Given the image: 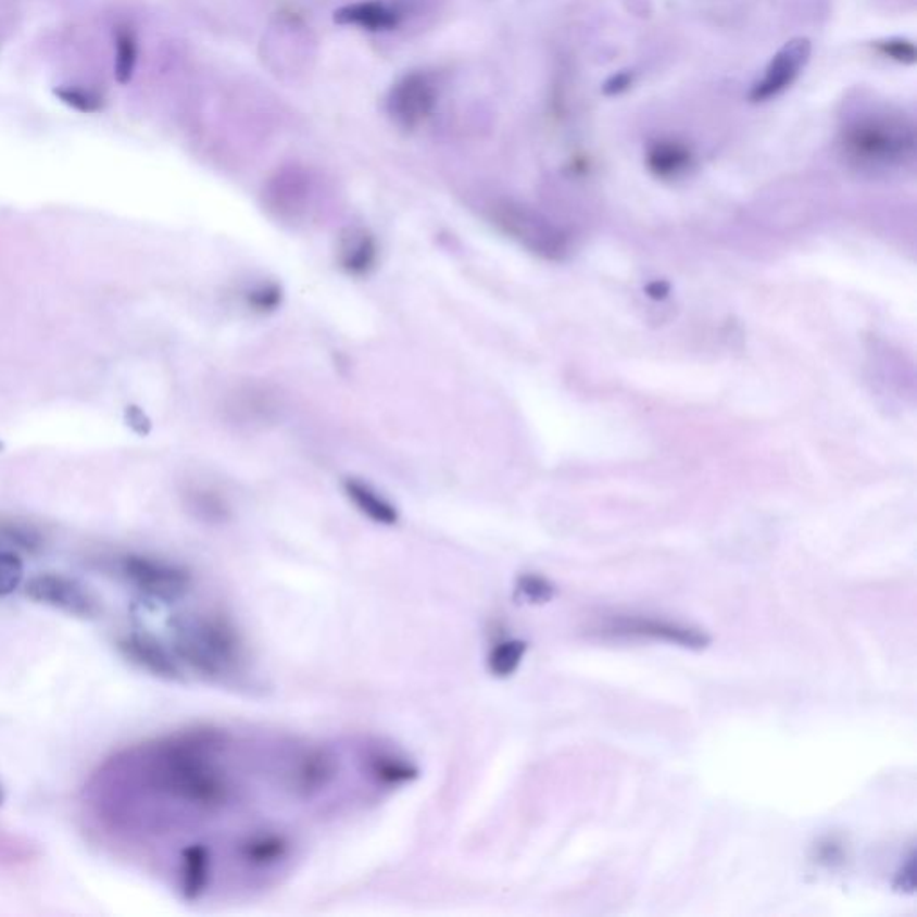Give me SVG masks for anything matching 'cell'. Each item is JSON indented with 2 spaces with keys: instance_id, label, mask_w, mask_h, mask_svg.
Returning <instances> with one entry per match:
<instances>
[{
  "instance_id": "1",
  "label": "cell",
  "mask_w": 917,
  "mask_h": 917,
  "mask_svg": "<svg viewBox=\"0 0 917 917\" xmlns=\"http://www.w3.org/2000/svg\"><path fill=\"white\" fill-rule=\"evenodd\" d=\"M174 656L206 679L239 673L242 642L234 624L221 613H184L168 623Z\"/></svg>"
},
{
  "instance_id": "2",
  "label": "cell",
  "mask_w": 917,
  "mask_h": 917,
  "mask_svg": "<svg viewBox=\"0 0 917 917\" xmlns=\"http://www.w3.org/2000/svg\"><path fill=\"white\" fill-rule=\"evenodd\" d=\"M841 146L847 159L861 167H897L914 156L916 129L903 113L875 110L850 121L842 129Z\"/></svg>"
},
{
  "instance_id": "3",
  "label": "cell",
  "mask_w": 917,
  "mask_h": 917,
  "mask_svg": "<svg viewBox=\"0 0 917 917\" xmlns=\"http://www.w3.org/2000/svg\"><path fill=\"white\" fill-rule=\"evenodd\" d=\"M121 571L135 590L160 604L181 601L192 588V576L187 568L159 557L129 554L121 561Z\"/></svg>"
},
{
  "instance_id": "4",
  "label": "cell",
  "mask_w": 917,
  "mask_h": 917,
  "mask_svg": "<svg viewBox=\"0 0 917 917\" xmlns=\"http://www.w3.org/2000/svg\"><path fill=\"white\" fill-rule=\"evenodd\" d=\"M26 595L36 604L54 607L71 617L96 618L99 602L81 582L60 574H41L26 582Z\"/></svg>"
},
{
  "instance_id": "5",
  "label": "cell",
  "mask_w": 917,
  "mask_h": 917,
  "mask_svg": "<svg viewBox=\"0 0 917 917\" xmlns=\"http://www.w3.org/2000/svg\"><path fill=\"white\" fill-rule=\"evenodd\" d=\"M438 88L427 72H413L391 88L388 112L403 128H414L432 113Z\"/></svg>"
},
{
  "instance_id": "6",
  "label": "cell",
  "mask_w": 917,
  "mask_h": 917,
  "mask_svg": "<svg viewBox=\"0 0 917 917\" xmlns=\"http://www.w3.org/2000/svg\"><path fill=\"white\" fill-rule=\"evenodd\" d=\"M811 41L806 38L787 41L786 46L781 47L770 60L764 71V76L754 83L751 99L754 102L769 101L781 92H786L811 60Z\"/></svg>"
},
{
  "instance_id": "7",
  "label": "cell",
  "mask_w": 917,
  "mask_h": 917,
  "mask_svg": "<svg viewBox=\"0 0 917 917\" xmlns=\"http://www.w3.org/2000/svg\"><path fill=\"white\" fill-rule=\"evenodd\" d=\"M117 648L123 656L165 681H184V668L173 649H168L162 640L149 632L131 631L118 638Z\"/></svg>"
},
{
  "instance_id": "8",
  "label": "cell",
  "mask_w": 917,
  "mask_h": 917,
  "mask_svg": "<svg viewBox=\"0 0 917 917\" xmlns=\"http://www.w3.org/2000/svg\"><path fill=\"white\" fill-rule=\"evenodd\" d=\"M607 632L617 637L654 638V640L678 643L690 649H703L709 643V638L699 629L679 626V624L660 623L651 618H620L607 627Z\"/></svg>"
},
{
  "instance_id": "9",
  "label": "cell",
  "mask_w": 917,
  "mask_h": 917,
  "mask_svg": "<svg viewBox=\"0 0 917 917\" xmlns=\"http://www.w3.org/2000/svg\"><path fill=\"white\" fill-rule=\"evenodd\" d=\"M378 261L377 239L364 228L342 231L337 242V262L348 275L364 276Z\"/></svg>"
},
{
  "instance_id": "10",
  "label": "cell",
  "mask_w": 917,
  "mask_h": 917,
  "mask_svg": "<svg viewBox=\"0 0 917 917\" xmlns=\"http://www.w3.org/2000/svg\"><path fill=\"white\" fill-rule=\"evenodd\" d=\"M212 852L206 844L196 842L185 846L179 853L178 878L179 889L184 892L185 900L196 902L203 896L209 889L212 878Z\"/></svg>"
},
{
  "instance_id": "11",
  "label": "cell",
  "mask_w": 917,
  "mask_h": 917,
  "mask_svg": "<svg viewBox=\"0 0 917 917\" xmlns=\"http://www.w3.org/2000/svg\"><path fill=\"white\" fill-rule=\"evenodd\" d=\"M342 490L362 515L380 525H394L400 518L398 510L384 494L359 479H347L342 482Z\"/></svg>"
},
{
  "instance_id": "12",
  "label": "cell",
  "mask_w": 917,
  "mask_h": 917,
  "mask_svg": "<svg viewBox=\"0 0 917 917\" xmlns=\"http://www.w3.org/2000/svg\"><path fill=\"white\" fill-rule=\"evenodd\" d=\"M336 22L353 24L369 32H382L397 26L398 13L380 2H359L337 11Z\"/></svg>"
},
{
  "instance_id": "13",
  "label": "cell",
  "mask_w": 917,
  "mask_h": 917,
  "mask_svg": "<svg viewBox=\"0 0 917 917\" xmlns=\"http://www.w3.org/2000/svg\"><path fill=\"white\" fill-rule=\"evenodd\" d=\"M649 167L653 168L657 176L670 178L676 174L683 173L690 164V151L683 143L676 140H660L649 151Z\"/></svg>"
},
{
  "instance_id": "14",
  "label": "cell",
  "mask_w": 917,
  "mask_h": 917,
  "mask_svg": "<svg viewBox=\"0 0 917 917\" xmlns=\"http://www.w3.org/2000/svg\"><path fill=\"white\" fill-rule=\"evenodd\" d=\"M527 653V643L522 640H504L491 649L488 667L494 678H510L518 670Z\"/></svg>"
},
{
  "instance_id": "15",
  "label": "cell",
  "mask_w": 917,
  "mask_h": 917,
  "mask_svg": "<svg viewBox=\"0 0 917 917\" xmlns=\"http://www.w3.org/2000/svg\"><path fill=\"white\" fill-rule=\"evenodd\" d=\"M137 38L129 29H118L115 35V77L121 85L131 81L133 72L137 66Z\"/></svg>"
},
{
  "instance_id": "16",
  "label": "cell",
  "mask_w": 917,
  "mask_h": 917,
  "mask_svg": "<svg viewBox=\"0 0 917 917\" xmlns=\"http://www.w3.org/2000/svg\"><path fill=\"white\" fill-rule=\"evenodd\" d=\"M56 98L66 106L79 113H98L102 110V99L83 88L62 87L54 90Z\"/></svg>"
},
{
  "instance_id": "17",
  "label": "cell",
  "mask_w": 917,
  "mask_h": 917,
  "mask_svg": "<svg viewBox=\"0 0 917 917\" xmlns=\"http://www.w3.org/2000/svg\"><path fill=\"white\" fill-rule=\"evenodd\" d=\"M246 301L253 311L262 314L276 311V306L281 303V289L276 284H261L246 294Z\"/></svg>"
},
{
  "instance_id": "18",
  "label": "cell",
  "mask_w": 917,
  "mask_h": 917,
  "mask_svg": "<svg viewBox=\"0 0 917 917\" xmlns=\"http://www.w3.org/2000/svg\"><path fill=\"white\" fill-rule=\"evenodd\" d=\"M518 591L530 602L551 601L554 595V587L551 582L538 576H524L518 581Z\"/></svg>"
},
{
  "instance_id": "19",
  "label": "cell",
  "mask_w": 917,
  "mask_h": 917,
  "mask_svg": "<svg viewBox=\"0 0 917 917\" xmlns=\"http://www.w3.org/2000/svg\"><path fill=\"white\" fill-rule=\"evenodd\" d=\"M882 51L885 52L887 56L900 60V62H914V56H916L914 46L908 41H887L882 46Z\"/></svg>"
},
{
  "instance_id": "20",
  "label": "cell",
  "mask_w": 917,
  "mask_h": 917,
  "mask_svg": "<svg viewBox=\"0 0 917 917\" xmlns=\"http://www.w3.org/2000/svg\"><path fill=\"white\" fill-rule=\"evenodd\" d=\"M903 872L905 875L897 877V887L902 891H914V855H910V858H908L907 869L903 867Z\"/></svg>"
},
{
  "instance_id": "21",
  "label": "cell",
  "mask_w": 917,
  "mask_h": 917,
  "mask_svg": "<svg viewBox=\"0 0 917 917\" xmlns=\"http://www.w3.org/2000/svg\"><path fill=\"white\" fill-rule=\"evenodd\" d=\"M4 805V790L0 787V806Z\"/></svg>"
},
{
  "instance_id": "22",
  "label": "cell",
  "mask_w": 917,
  "mask_h": 917,
  "mask_svg": "<svg viewBox=\"0 0 917 917\" xmlns=\"http://www.w3.org/2000/svg\"><path fill=\"white\" fill-rule=\"evenodd\" d=\"M0 449H2V444H0Z\"/></svg>"
}]
</instances>
